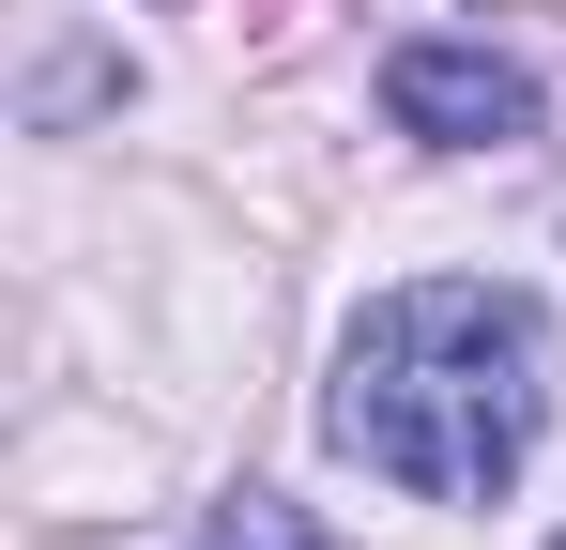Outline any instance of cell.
Returning <instances> with one entry per match:
<instances>
[{
	"label": "cell",
	"instance_id": "obj_1",
	"mask_svg": "<svg viewBox=\"0 0 566 550\" xmlns=\"http://www.w3.org/2000/svg\"><path fill=\"white\" fill-rule=\"evenodd\" d=\"M536 413H552V337L490 275L382 290L353 321V352H337V398H322L337 458H368L382 489H413V505H490L536 458Z\"/></svg>",
	"mask_w": 566,
	"mask_h": 550
},
{
	"label": "cell",
	"instance_id": "obj_2",
	"mask_svg": "<svg viewBox=\"0 0 566 550\" xmlns=\"http://www.w3.org/2000/svg\"><path fill=\"white\" fill-rule=\"evenodd\" d=\"M382 107H398V138H444V154L536 138V77L490 62V46H398V62H382Z\"/></svg>",
	"mask_w": 566,
	"mask_h": 550
},
{
	"label": "cell",
	"instance_id": "obj_3",
	"mask_svg": "<svg viewBox=\"0 0 566 550\" xmlns=\"http://www.w3.org/2000/svg\"><path fill=\"white\" fill-rule=\"evenodd\" d=\"M214 550H306V536H291L276 505H230V536H214Z\"/></svg>",
	"mask_w": 566,
	"mask_h": 550
},
{
	"label": "cell",
	"instance_id": "obj_4",
	"mask_svg": "<svg viewBox=\"0 0 566 550\" xmlns=\"http://www.w3.org/2000/svg\"><path fill=\"white\" fill-rule=\"evenodd\" d=\"M552 550H566V536H552Z\"/></svg>",
	"mask_w": 566,
	"mask_h": 550
}]
</instances>
